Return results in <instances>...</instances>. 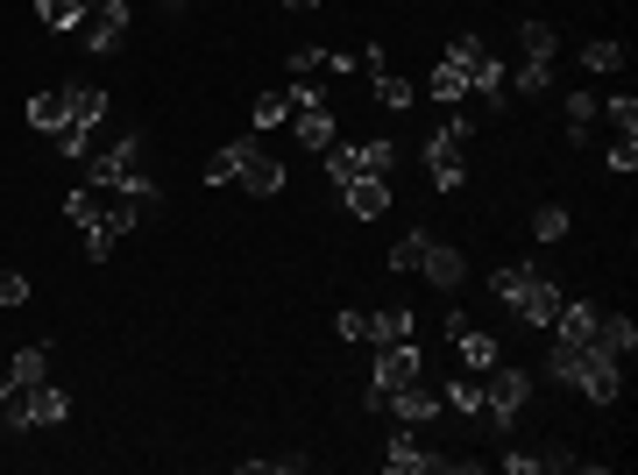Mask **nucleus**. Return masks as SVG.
<instances>
[{"label":"nucleus","instance_id":"20","mask_svg":"<svg viewBox=\"0 0 638 475\" xmlns=\"http://www.w3.org/2000/svg\"><path fill=\"white\" fill-rule=\"evenodd\" d=\"M291 128H298V142H306V149H327L333 142V107H327V99H306V107L291 114Z\"/></svg>","mask_w":638,"mask_h":475},{"label":"nucleus","instance_id":"37","mask_svg":"<svg viewBox=\"0 0 638 475\" xmlns=\"http://www.w3.org/2000/svg\"><path fill=\"white\" fill-rule=\"evenodd\" d=\"M532 242H567V207H540V213H532Z\"/></svg>","mask_w":638,"mask_h":475},{"label":"nucleus","instance_id":"46","mask_svg":"<svg viewBox=\"0 0 638 475\" xmlns=\"http://www.w3.org/2000/svg\"><path fill=\"white\" fill-rule=\"evenodd\" d=\"M163 8H184V0H163Z\"/></svg>","mask_w":638,"mask_h":475},{"label":"nucleus","instance_id":"23","mask_svg":"<svg viewBox=\"0 0 638 475\" xmlns=\"http://www.w3.org/2000/svg\"><path fill=\"white\" fill-rule=\"evenodd\" d=\"M468 99H482V107H503V57L482 50L476 72H468Z\"/></svg>","mask_w":638,"mask_h":475},{"label":"nucleus","instance_id":"38","mask_svg":"<svg viewBox=\"0 0 638 475\" xmlns=\"http://www.w3.org/2000/svg\"><path fill=\"white\" fill-rule=\"evenodd\" d=\"M589 122H596V93H567V135H589Z\"/></svg>","mask_w":638,"mask_h":475},{"label":"nucleus","instance_id":"10","mask_svg":"<svg viewBox=\"0 0 638 475\" xmlns=\"http://www.w3.org/2000/svg\"><path fill=\"white\" fill-rule=\"evenodd\" d=\"M383 468H391V475H447L455 462H447V454H433L426 440H418V426H405V433L391 440V454H383Z\"/></svg>","mask_w":638,"mask_h":475},{"label":"nucleus","instance_id":"1","mask_svg":"<svg viewBox=\"0 0 638 475\" xmlns=\"http://www.w3.org/2000/svg\"><path fill=\"white\" fill-rule=\"evenodd\" d=\"M149 207H157V184L136 178V184H107V178H86V184H72V199H64V220L72 228H114V234H128V228H142Z\"/></svg>","mask_w":638,"mask_h":475},{"label":"nucleus","instance_id":"22","mask_svg":"<svg viewBox=\"0 0 638 475\" xmlns=\"http://www.w3.org/2000/svg\"><path fill=\"white\" fill-rule=\"evenodd\" d=\"M234 184H242V192H256V199H277V192H284V163L256 149V157L242 163V178H234Z\"/></svg>","mask_w":638,"mask_h":475},{"label":"nucleus","instance_id":"43","mask_svg":"<svg viewBox=\"0 0 638 475\" xmlns=\"http://www.w3.org/2000/svg\"><path fill=\"white\" fill-rule=\"evenodd\" d=\"M447 135H455V142H468V135H476V114H461V107H447Z\"/></svg>","mask_w":638,"mask_h":475},{"label":"nucleus","instance_id":"3","mask_svg":"<svg viewBox=\"0 0 638 475\" xmlns=\"http://www.w3.org/2000/svg\"><path fill=\"white\" fill-rule=\"evenodd\" d=\"M64 93V128H57V157H72V163H86L93 157V128L107 122V86H93V78H72V86H57Z\"/></svg>","mask_w":638,"mask_h":475},{"label":"nucleus","instance_id":"42","mask_svg":"<svg viewBox=\"0 0 638 475\" xmlns=\"http://www.w3.org/2000/svg\"><path fill=\"white\" fill-rule=\"evenodd\" d=\"M291 72H298V78H312V72H327V50H291Z\"/></svg>","mask_w":638,"mask_h":475},{"label":"nucleus","instance_id":"9","mask_svg":"<svg viewBox=\"0 0 638 475\" xmlns=\"http://www.w3.org/2000/svg\"><path fill=\"white\" fill-rule=\"evenodd\" d=\"M36 383H50V348L43 341H22V348L8 355V369H0V404L22 398V390H36Z\"/></svg>","mask_w":638,"mask_h":475},{"label":"nucleus","instance_id":"35","mask_svg":"<svg viewBox=\"0 0 638 475\" xmlns=\"http://www.w3.org/2000/svg\"><path fill=\"white\" fill-rule=\"evenodd\" d=\"M306 468V454H248L242 475H298Z\"/></svg>","mask_w":638,"mask_h":475},{"label":"nucleus","instance_id":"12","mask_svg":"<svg viewBox=\"0 0 638 475\" xmlns=\"http://www.w3.org/2000/svg\"><path fill=\"white\" fill-rule=\"evenodd\" d=\"M426 178H433V192H461V178H468L461 142H455L447 128H433V135H426Z\"/></svg>","mask_w":638,"mask_h":475},{"label":"nucleus","instance_id":"26","mask_svg":"<svg viewBox=\"0 0 638 475\" xmlns=\"http://www.w3.org/2000/svg\"><path fill=\"white\" fill-rule=\"evenodd\" d=\"M369 341H412V305H383V313H369Z\"/></svg>","mask_w":638,"mask_h":475},{"label":"nucleus","instance_id":"28","mask_svg":"<svg viewBox=\"0 0 638 475\" xmlns=\"http://www.w3.org/2000/svg\"><path fill=\"white\" fill-rule=\"evenodd\" d=\"M440 404H455L461 419H482V404H490V390H482L476 377H455V383L440 390Z\"/></svg>","mask_w":638,"mask_h":475},{"label":"nucleus","instance_id":"25","mask_svg":"<svg viewBox=\"0 0 638 475\" xmlns=\"http://www.w3.org/2000/svg\"><path fill=\"white\" fill-rule=\"evenodd\" d=\"M418 270H426L440 292H455L461 284V249H440V242H426V256H418Z\"/></svg>","mask_w":638,"mask_h":475},{"label":"nucleus","instance_id":"45","mask_svg":"<svg viewBox=\"0 0 638 475\" xmlns=\"http://www.w3.org/2000/svg\"><path fill=\"white\" fill-rule=\"evenodd\" d=\"M284 8H291V14H312V8H319V0H284Z\"/></svg>","mask_w":638,"mask_h":475},{"label":"nucleus","instance_id":"21","mask_svg":"<svg viewBox=\"0 0 638 475\" xmlns=\"http://www.w3.org/2000/svg\"><path fill=\"white\" fill-rule=\"evenodd\" d=\"M298 114V99H291V86H270V93H256V107H248V122H256V135H270V128H284Z\"/></svg>","mask_w":638,"mask_h":475},{"label":"nucleus","instance_id":"5","mask_svg":"<svg viewBox=\"0 0 638 475\" xmlns=\"http://www.w3.org/2000/svg\"><path fill=\"white\" fill-rule=\"evenodd\" d=\"M64 419H72V398H64L57 383H36V390H22V398H8V404H0V426H8V433L64 426Z\"/></svg>","mask_w":638,"mask_h":475},{"label":"nucleus","instance_id":"16","mask_svg":"<svg viewBox=\"0 0 638 475\" xmlns=\"http://www.w3.org/2000/svg\"><path fill=\"white\" fill-rule=\"evenodd\" d=\"M447 334H455V348H461V362H468V369H476V377H490V369L503 362V355H497V341H490V334H482V327H468V319L455 313V305H447Z\"/></svg>","mask_w":638,"mask_h":475},{"label":"nucleus","instance_id":"39","mask_svg":"<svg viewBox=\"0 0 638 475\" xmlns=\"http://www.w3.org/2000/svg\"><path fill=\"white\" fill-rule=\"evenodd\" d=\"M610 171H638V135H617V142H610Z\"/></svg>","mask_w":638,"mask_h":475},{"label":"nucleus","instance_id":"6","mask_svg":"<svg viewBox=\"0 0 638 475\" xmlns=\"http://www.w3.org/2000/svg\"><path fill=\"white\" fill-rule=\"evenodd\" d=\"M482 390H490V404H482V426H490V433H511V419L525 412V398H532V377H525V369H503V362H497Z\"/></svg>","mask_w":638,"mask_h":475},{"label":"nucleus","instance_id":"36","mask_svg":"<svg viewBox=\"0 0 638 475\" xmlns=\"http://www.w3.org/2000/svg\"><path fill=\"white\" fill-rule=\"evenodd\" d=\"M596 114H610V122H617V135H638V99H631V93L596 99Z\"/></svg>","mask_w":638,"mask_h":475},{"label":"nucleus","instance_id":"13","mask_svg":"<svg viewBox=\"0 0 638 475\" xmlns=\"http://www.w3.org/2000/svg\"><path fill=\"white\" fill-rule=\"evenodd\" d=\"M412 377H426L418 348H412V341H383V348H376V377H369V383H376L383 398H391V390H397V383H412Z\"/></svg>","mask_w":638,"mask_h":475},{"label":"nucleus","instance_id":"2","mask_svg":"<svg viewBox=\"0 0 638 475\" xmlns=\"http://www.w3.org/2000/svg\"><path fill=\"white\" fill-rule=\"evenodd\" d=\"M490 292H497V305H511L525 327H546L553 334V319H561V284H553L540 263H503L497 277H490Z\"/></svg>","mask_w":638,"mask_h":475},{"label":"nucleus","instance_id":"19","mask_svg":"<svg viewBox=\"0 0 638 475\" xmlns=\"http://www.w3.org/2000/svg\"><path fill=\"white\" fill-rule=\"evenodd\" d=\"M256 135H234V142L227 149H213V157H206V171H199V178H206V184H234V178H242V163L248 157H256Z\"/></svg>","mask_w":638,"mask_h":475},{"label":"nucleus","instance_id":"40","mask_svg":"<svg viewBox=\"0 0 638 475\" xmlns=\"http://www.w3.org/2000/svg\"><path fill=\"white\" fill-rule=\"evenodd\" d=\"M0 305H29V277H22V270H0Z\"/></svg>","mask_w":638,"mask_h":475},{"label":"nucleus","instance_id":"15","mask_svg":"<svg viewBox=\"0 0 638 475\" xmlns=\"http://www.w3.org/2000/svg\"><path fill=\"white\" fill-rule=\"evenodd\" d=\"M589 355H603V362H617V369H625L631 355H638V327H631V313H603V319H596V341H589Z\"/></svg>","mask_w":638,"mask_h":475},{"label":"nucleus","instance_id":"27","mask_svg":"<svg viewBox=\"0 0 638 475\" xmlns=\"http://www.w3.org/2000/svg\"><path fill=\"white\" fill-rule=\"evenodd\" d=\"M22 114H29V128H36V135H57V128H64V93H57V86H50V93H29Z\"/></svg>","mask_w":638,"mask_h":475},{"label":"nucleus","instance_id":"29","mask_svg":"<svg viewBox=\"0 0 638 475\" xmlns=\"http://www.w3.org/2000/svg\"><path fill=\"white\" fill-rule=\"evenodd\" d=\"M582 72H625V43H617V36L582 43Z\"/></svg>","mask_w":638,"mask_h":475},{"label":"nucleus","instance_id":"44","mask_svg":"<svg viewBox=\"0 0 638 475\" xmlns=\"http://www.w3.org/2000/svg\"><path fill=\"white\" fill-rule=\"evenodd\" d=\"M341 341H369V313H341Z\"/></svg>","mask_w":638,"mask_h":475},{"label":"nucleus","instance_id":"14","mask_svg":"<svg viewBox=\"0 0 638 475\" xmlns=\"http://www.w3.org/2000/svg\"><path fill=\"white\" fill-rule=\"evenodd\" d=\"M362 72H369V86H376V99H383V107H397V114L412 107V78H405V72H391L383 43H369V50H362Z\"/></svg>","mask_w":638,"mask_h":475},{"label":"nucleus","instance_id":"41","mask_svg":"<svg viewBox=\"0 0 638 475\" xmlns=\"http://www.w3.org/2000/svg\"><path fill=\"white\" fill-rule=\"evenodd\" d=\"M114 242H121L114 228H86V256H93V263H107V256H114Z\"/></svg>","mask_w":638,"mask_h":475},{"label":"nucleus","instance_id":"4","mask_svg":"<svg viewBox=\"0 0 638 475\" xmlns=\"http://www.w3.org/2000/svg\"><path fill=\"white\" fill-rule=\"evenodd\" d=\"M546 369L561 383H575L589 404H617V390H625V369L603 362V355H589V348H575V341H553L546 348Z\"/></svg>","mask_w":638,"mask_h":475},{"label":"nucleus","instance_id":"34","mask_svg":"<svg viewBox=\"0 0 638 475\" xmlns=\"http://www.w3.org/2000/svg\"><path fill=\"white\" fill-rule=\"evenodd\" d=\"M362 171H369V178H391V171H397V142H391V135L362 142Z\"/></svg>","mask_w":638,"mask_h":475},{"label":"nucleus","instance_id":"17","mask_svg":"<svg viewBox=\"0 0 638 475\" xmlns=\"http://www.w3.org/2000/svg\"><path fill=\"white\" fill-rule=\"evenodd\" d=\"M333 192H341V207L355 220H376L383 207H391V178H369V171H355L348 184H333Z\"/></svg>","mask_w":638,"mask_h":475},{"label":"nucleus","instance_id":"7","mask_svg":"<svg viewBox=\"0 0 638 475\" xmlns=\"http://www.w3.org/2000/svg\"><path fill=\"white\" fill-rule=\"evenodd\" d=\"M72 36L86 43L93 57H107V50H121V36H128V0H93V8H86V22H78Z\"/></svg>","mask_w":638,"mask_h":475},{"label":"nucleus","instance_id":"8","mask_svg":"<svg viewBox=\"0 0 638 475\" xmlns=\"http://www.w3.org/2000/svg\"><path fill=\"white\" fill-rule=\"evenodd\" d=\"M86 178H107V184H136V178H142V128H121V135H114V149H99V157H86Z\"/></svg>","mask_w":638,"mask_h":475},{"label":"nucleus","instance_id":"24","mask_svg":"<svg viewBox=\"0 0 638 475\" xmlns=\"http://www.w3.org/2000/svg\"><path fill=\"white\" fill-rule=\"evenodd\" d=\"M86 8L93 0H36V22L50 29V36H72V29L86 22Z\"/></svg>","mask_w":638,"mask_h":475},{"label":"nucleus","instance_id":"33","mask_svg":"<svg viewBox=\"0 0 638 475\" xmlns=\"http://www.w3.org/2000/svg\"><path fill=\"white\" fill-rule=\"evenodd\" d=\"M518 50H525V57H546V64H553L561 36H553V22H525V29H518Z\"/></svg>","mask_w":638,"mask_h":475},{"label":"nucleus","instance_id":"18","mask_svg":"<svg viewBox=\"0 0 638 475\" xmlns=\"http://www.w3.org/2000/svg\"><path fill=\"white\" fill-rule=\"evenodd\" d=\"M596 319H603V305H589V298H561V319H553V341H575V348H589V341H596Z\"/></svg>","mask_w":638,"mask_h":475},{"label":"nucleus","instance_id":"32","mask_svg":"<svg viewBox=\"0 0 638 475\" xmlns=\"http://www.w3.org/2000/svg\"><path fill=\"white\" fill-rule=\"evenodd\" d=\"M426 242H433V234H418V228H405V234L391 242V270H397V277H405V270H418V256H426Z\"/></svg>","mask_w":638,"mask_h":475},{"label":"nucleus","instance_id":"30","mask_svg":"<svg viewBox=\"0 0 638 475\" xmlns=\"http://www.w3.org/2000/svg\"><path fill=\"white\" fill-rule=\"evenodd\" d=\"M319 157H327V171H333V184H348L362 171V142H341V135H333L327 149H319Z\"/></svg>","mask_w":638,"mask_h":475},{"label":"nucleus","instance_id":"11","mask_svg":"<svg viewBox=\"0 0 638 475\" xmlns=\"http://www.w3.org/2000/svg\"><path fill=\"white\" fill-rule=\"evenodd\" d=\"M383 412H397V426H433L447 404H440V390H426V377H412V383H397L391 398H383Z\"/></svg>","mask_w":638,"mask_h":475},{"label":"nucleus","instance_id":"31","mask_svg":"<svg viewBox=\"0 0 638 475\" xmlns=\"http://www.w3.org/2000/svg\"><path fill=\"white\" fill-rule=\"evenodd\" d=\"M540 93H553V64L525 57V64H518V99H540Z\"/></svg>","mask_w":638,"mask_h":475}]
</instances>
